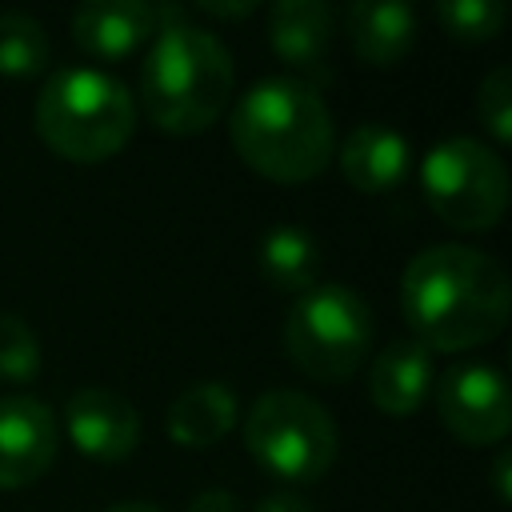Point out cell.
Segmentation results:
<instances>
[{"label":"cell","mask_w":512,"mask_h":512,"mask_svg":"<svg viewBox=\"0 0 512 512\" xmlns=\"http://www.w3.org/2000/svg\"><path fill=\"white\" fill-rule=\"evenodd\" d=\"M400 312L428 352H464L504 332L512 288L504 268L468 244L420 248L400 276Z\"/></svg>","instance_id":"obj_1"},{"label":"cell","mask_w":512,"mask_h":512,"mask_svg":"<svg viewBox=\"0 0 512 512\" xmlns=\"http://www.w3.org/2000/svg\"><path fill=\"white\" fill-rule=\"evenodd\" d=\"M228 136L236 156L276 184H304L332 164L336 128L320 88L296 76H268L252 84L232 116Z\"/></svg>","instance_id":"obj_2"},{"label":"cell","mask_w":512,"mask_h":512,"mask_svg":"<svg viewBox=\"0 0 512 512\" xmlns=\"http://www.w3.org/2000/svg\"><path fill=\"white\" fill-rule=\"evenodd\" d=\"M236 68L232 52L212 28L164 24L140 64V104L144 116L168 136L208 132L232 100Z\"/></svg>","instance_id":"obj_3"},{"label":"cell","mask_w":512,"mask_h":512,"mask_svg":"<svg viewBox=\"0 0 512 512\" xmlns=\"http://www.w3.org/2000/svg\"><path fill=\"white\" fill-rule=\"evenodd\" d=\"M40 140L72 160V164H100L116 156L136 132V100L124 80L92 64L56 68L32 108Z\"/></svg>","instance_id":"obj_4"},{"label":"cell","mask_w":512,"mask_h":512,"mask_svg":"<svg viewBox=\"0 0 512 512\" xmlns=\"http://www.w3.org/2000/svg\"><path fill=\"white\" fill-rule=\"evenodd\" d=\"M372 308L348 284H312L284 316V356L312 380H348L372 352Z\"/></svg>","instance_id":"obj_5"},{"label":"cell","mask_w":512,"mask_h":512,"mask_svg":"<svg viewBox=\"0 0 512 512\" xmlns=\"http://www.w3.org/2000/svg\"><path fill=\"white\" fill-rule=\"evenodd\" d=\"M244 448L268 476L284 484H312L332 468L340 432L320 400L272 388L244 412Z\"/></svg>","instance_id":"obj_6"},{"label":"cell","mask_w":512,"mask_h":512,"mask_svg":"<svg viewBox=\"0 0 512 512\" xmlns=\"http://www.w3.org/2000/svg\"><path fill=\"white\" fill-rule=\"evenodd\" d=\"M420 192L456 232H488L508 208V168L476 136H448L420 156Z\"/></svg>","instance_id":"obj_7"},{"label":"cell","mask_w":512,"mask_h":512,"mask_svg":"<svg viewBox=\"0 0 512 512\" xmlns=\"http://www.w3.org/2000/svg\"><path fill=\"white\" fill-rule=\"evenodd\" d=\"M436 416L440 424L472 448L500 444L512 428L508 380L492 364H456L436 384Z\"/></svg>","instance_id":"obj_8"},{"label":"cell","mask_w":512,"mask_h":512,"mask_svg":"<svg viewBox=\"0 0 512 512\" xmlns=\"http://www.w3.org/2000/svg\"><path fill=\"white\" fill-rule=\"evenodd\" d=\"M140 412L128 396L84 384L64 400V436L72 448L100 464H120L140 448Z\"/></svg>","instance_id":"obj_9"},{"label":"cell","mask_w":512,"mask_h":512,"mask_svg":"<svg viewBox=\"0 0 512 512\" xmlns=\"http://www.w3.org/2000/svg\"><path fill=\"white\" fill-rule=\"evenodd\" d=\"M60 448V420L56 412L28 396L12 392L0 396V492L36 484Z\"/></svg>","instance_id":"obj_10"},{"label":"cell","mask_w":512,"mask_h":512,"mask_svg":"<svg viewBox=\"0 0 512 512\" xmlns=\"http://www.w3.org/2000/svg\"><path fill=\"white\" fill-rule=\"evenodd\" d=\"M268 44L288 76L304 84H328L332 48V8L320 0H280L268 12Z\"/></svg>","instance_id":"obj_11"},{"label":"cell","mask_w":512,"mask_h":512,"mask_svg":"<svg viewBox=\"0 0 512 512\" xmlns=\"http://www.w3.org/2000/svg\"><path fill=\"white\" fill-rule=\"evenodd\" d=\"M156 32L160 12L140 0H88L72 12V40L92 60H124Z\"/></svg>","instance_id":"obj_12"},{"label":"cell","mask_w":512,"mask_h":512,"mask_svg":"<svg viewBox=\"0 0 512 512\" xmlns=\"http://www.w3.org/2000/svg\"><path fill=\"white\" fill-rule=\"evenodd\" d=\"M340 176L364 192V196H384L392 188H400L412 172V148L408 140L392 128V124H360L340 140L336 152Z\"/></svg>","instance_id":"obj_13"},{"label":"cell","mask_w":512,"mask_h":512,"mask_svg":"<svg viewBox=\"0 0 512 512\" xmlns=\"http://www.w3.org/2000/svg\"><path fill=\"white\" fill-rule=\"evenodd\" d=\"M348 44L368 68H392L400 64L416 44V8L400 0H356L344 12Z\"/></svg>","instance_id":"obj_14"},{"label":"cell","mask_w":512,"mask_h":512,"mask_svg":"<svg viewBox=\"0 0 512 512\" xmlns=\"http://www.w3.org/2000/svg\"><path fill=\"white\" fill-rule=\"evenodd\" d=\"M436 384L432 352L416 340H392L384 352H376L368 372V396L384 416H412Z\"/></svg>","instance_id":"obj_15"},{"label":"cell","mask_w":512,"mask_h":512,"mask_svg":"<svg viewBox=\"0 0 512 512\" xmlns=\"http://www.w3.org/2000/svg\"><path fill=\"white\" fill-rule=\"evenodd\" d=\"M240 420L236 392L220 380H196L168 404V436L180 448H212Z\"/></svg>","instance_id":"obj_16"},{"label":"cell","mask_w":512,"mask_h":512,"mask_svg":"<svg viewBox=\"0 0 512 512\" xmlns=\"http://www.w3.org/2000/svg\"><path fill=\"white\" fill-rule=\"evenodd\" d=\"M256 268L276 292H308L320 272V240L300 224H276L256 244Z\"/></svg>","instance_id":"obj_17"},{"label":"cell","mask_w":512,"mask_h":512,"mask_svg":"<svg viewBox=\"0 0 512 512\" xmlns=\"http://www.w3.org/2000/svg\"><path fill=\"white\" fill-rule=\"evenodd\" d=\"M52 44L36 16L28 12H0V76L28 80L48 68Z\"/></svg>","instance_id":"obj_18"},{"label":"cell","mask_w":512,"mask_h":512,"mask_svg":"<svg viewBox=\"0 0 512 512\" xmlns=\"http://www.w3.org/2000/svg\"><path fill=\"white\" fill-rule=\"evenodd\" d=\"M504 4L500 0H440L436 20L440 28L460 44H484L504 28Z\"/></svg>","instance_id":"obj_19"},{"label":"cell","mask_w":512,"mask_h":512,"mask_svg":"<svg viewBox=\"0 0 512 512\" xmlns=\"http://www.w3.org/2000/svg\"><path fill=\"white\" fill-rule=\"evenodd\" d=\"M36 372H40V340H36V332L16 312H0V380L28 384Z\"/></svg>","instance_id":"obj_20"},{"label":"cell","mask_w":512,"mask_h":512,"mask_svg":"<svg viewBox=\"0 0 512 512\" xmlns=\"http://www.w3.org/2000/svg\"><path fill=\"white\" fill-rule=\"evenodd\" d=\"M476 116L496 144L512 140V68H492L476 88Z\"/></svg>","instance_id":"obj_21"},{"label":"cell","mask_w":512,"mask_h":512,"mask_svg":"<svg viewBox=\"0 0 512 512\" xmlns=\"http://www.w3.org/2000/svg\"><path fill=\"white\" fill-rule=\"evenodd\" d=\"M188 512H244V508H240V500H236L232 492L208 488V492H200V496L188 504Z\"/></svg>","instance_id":"obj_22"},{"label":"cell","mask_w":512,"mask_h":512,"mask_svg":"<svg viewBox=\"0 0 512 512\" xmlns=\"http://www.w3.org/2000/svg\"><path fill=\"white\" fill-rule=\"evenodd\" d=\"M256 512H312V504H308L300 492L280 488V492H268V496L256 504Z\"/></svg>","instance_id":"obj_23"},{"label":"cell","mask_w":512,"mask_h":512,"mask_svg":"<svg viewBox=\"0 0 512 512\" xmlns=\"http://www.w3.org/2000/svg\"><path fill=\"white\" fill-rule=\"evenodd\" d=\"M196 12H204V16H224V20H240V16H252L256 4H252V0H248V4H196Z\"/></svg>","instance_id":"obj_24"},{"label":"cell","mask_w":512,"mask_h":512,"mask_svg":"<svg viewBox=\"0 0 512 512\" xmlns=\"http://www.w3.org/2000/svg\"><path fill=\"white\" fill-rule=\"evenodd\" d=\"M492 484H496V496L508 504V496H512V492H508V452L496 456V464H492Z\"/></svg>","instance_id":"obj_25"},{"label":"cell","mask_w":512,"mask_h":512,"mask_svg":"<svg viewBox=\"0 0 512 512\" xmlns=\"http://www.w3.org/2000/svg\"><path fill=\"white\" fill-rule=\"evenodd\" d=\"M108 512H160V508L148 504V500H124V504H112Z\"/></svg>","instance_id":"obj_26"}]
</instances>
